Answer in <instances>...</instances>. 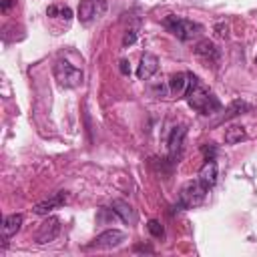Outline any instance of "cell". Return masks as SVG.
Masks as SVG:
<instances>
[{"label":"cell","mask_w":257,"mask_h":257,"mask_svg":"<svg viewBox=\"0 0 257 257\" xmlns=\"http://www.w3.org/2000/svg\"><path fill=\"white\" fill-rule=\"evenodd\" d=\"M163 24L179 40H191V38H195V36H199L203 32L201 24H197L193 20H187V18H181V16H175V14H169L163 20Z\"/></svg>","instance_id":"2"},{"label":"cell","mask_w":257,"mask_h":257,"mask_svg":"<svg viewBox=\"0 0 257 257\" xmlns=\"http://www.w3.org/2000/svg\"><path fill=\"white\" fill-rule=\"evenodd\" d=\"M185 135H187V126H185V124H179V126H175V128L171 131L169 141H167V149H169V161L179 159L181 149H183Z\"/></svg>","instance_id":"8"},{"label":"cell","mask_w":257,"mask_h":257,"mask_svg":"<svg viewBox=\"0 0 257 257\" xmlns=\"http://www.w3.org/2000/svg\"><path fill=\"white\" fill-rule=\"evenodd\" d=\"M215 30H217V34H219L221 38L229 34V32H227V30H229V26H227V24H217V26H215Z\"/></svg>","instance_id":"23"},{"label":"cell","mask_w":257,"mask_h":257,"mask_svg":"<svg viewBox=\"0 0 257 257\" xmlns=\"http://www.w3.org/2000/svg\"><path fill=\"white\" fill-rule=\"evenodd\" d=\"M46 14L52 16V18H62V20H70L72 18V10L68 6H64V4H50Z\"/></svg>","instance_id":"18"},{"label":"cell","mask_w":257,"mask_h":257,"mask_svg":"<svg viewBox=\"0 0 257 257\" xmlns=\"http://www.w3.org/2000/svg\"><path fill=\"white\" fill-rule=\"evenodd\" d=\"M124 233L118 231V229H108V231H102L100 235H96V239L88 245V247H98V249H112V247H118L122 241H124Z\"/></svg>","instance_id":"6"},{"label":"cell","mask_w":257,"mask_h":257,"mask_svg":"<svg viewBox=\"0 0 257 257\" xmlns=\"http://www.w3.org/2000/svg\"><path fill=\"white\" fill-rule=\"evenodd\" d=\"M207 187L201 185V181H189L183 185L181 193H179V207L183 209H193V207H199L203 201H205V195H207Z\"/></svg>","instance_id":"4"},{"label":"cell","mask_w":257,"mask_h":257,"mask_svg":"<svg viewBox=\"0 0 257 257\" xmlns=\"http://www.w3.org/2000/svg\"><path fill=\"white\" fill-rule=\"evenodd\" d=\"M66 203V191H58L54 197H50V199H46V201H42V203H38V205H34V213L36 215H48L50 211H54V209H58V207H62Z\"/></svg>","instance_id":"10"},{"label":"cell","mask_w":257,"mask_h":257,"mask_svg":"<svg viewBox=\"0 0 257 257\" xmlns=\"http://www.w3.org/2000/svg\"><path fill=\"white\" fill-rule=\"evenodd\" d=\"M185 98H187L189 106L195 108L201 114H213V112L221 110L219 98L195 74H191V72H189V88L185 92Z\"/></svg>","instance_id":"1"},{"label":"cell","mask_w":257,"mask_h":257,"mask_svg":"<svg viewBox=\"0 0 257 257\" xmlns=\"http://www.w3.org/2000/svg\"><path fill=\"white\" fill-rule=\"evenodd\" d=\"M118 64H120V66H118V68H120V72H122L124 76H128V74H131V66H128V60H120Z\"/></svg>","instance_id":"24"},{"label":"cell","mask_w":257,"mask_h":257,"mask_svg":"<svg viewBox=\"0 0 257 257\" xmlns=\"http://www.w3.org/2000/svg\"><path fill=\"white\" fill-rule=\"evenodd\" d=\"M187 88H189V72H177V74L171 76V80H169V90H171V94H175V96H185Z\"/></svg>","instance_id":"13"},{"label":"cell","mask_w":257,"mask_h":257,"mask_svg":"<svg viewBox=\"0 0 257 257\" xmlns=\"http://www.w3.org/2000/svg\"><path fill=\"white\" fill-rule=\"evenodd\" d=\"M245 139H247V133H245V128L239 126V124H233V126H229V128L225 131V143H227V145H237V143H241V141H245Z\"/></svg>","instance_id":"17"},{"label":"cell","mask_w":257,"mask_h":257,"mask_svg":"<svg viewBox=\"0 0 257 257\" xmlns=\"http://www.w3.org/2000/svg\"><path fill=\"white\" fill-rule=\"evenodd\" d=\"M195 54L201 56V58H205V60H213V62L219 60V48H217L211 40H201V42H197Z\"/></svg>","instance_id":"15"},{"label":"cell","mask_w":257,"mask_h":257,"mask_svg":"<svg viewBox=\"0 0 257 257\" xmlns=\"http://www.w3.org/2000/svg\"><path fill=\"white\" fill-rule=\"evenodd\" d=\"M157 70H159V58L155 54H151V52H145L141 56V64L137 68V76L141 80H149Z\"/></svg>","instance_id":"9"},{"label":"cell","mask_w":257,"mask_h":257,"mask_svg":"<svg viewBox=\"0 0 257 257\" xmlns=\"http://www.w3.org/2000/svg\"><path fill=\"white\" fill-rule=\"evenodd\" d=\"M14 4H16V0H2L0 10H2V12H8V10H10V6H14Z\"/></svg>","instance_id":"25"},{"label":"cell","mask_w":257,"mask_h":257,"mask_svg":"<svg viewBox=\"0 0 257 257\" xmlns=\"http://www.w3.org/2000/svg\"><path fill=\"white\" fill-rule=\"evenodd\" d=\"M147 229H149V233H151L153 237H157V239H161V237L165 235V229H163V225H161L159 221H155V219H151V221L147 223Z\"/></svg>","instance_id":"19"},{"label":"cell","mask_w":257,"mask_h":257,"mask_svg":"<svg viewBox=\"0 0 257 257\" xmlns=\"http://www.w3.org/2000/svg\"><path fill=\"white\" fill-rule=\"evenodd\" d=\"M247 110H251V104H247L245 100L237 98V100H233V102L227 106V110H225L223 116L217 120V124H219V122H225V120H231V118H235V116H239V114H243V112H247Z\"/></svg>","instance_id":"16"},{"label":"cell","mask_w":257,"mask_h":257,"mask_svg":"<svg viewBox=\"0 0 257 257\" xmlns=\"http://www.w3.org/2000/svg\"><path fill=\"white\" fill-rule=\"evenodd\" d=\"M203 153H205V161H213L217 155V149L213 143H209V145H203Z\"/></svg>","instance_id":"20"},{"label":"cell","mask_w":257,"mask_h":257,"mask_svg":"<svg viewBox=\"0 0 257 257\" xmlns=\"http://www.w3.org/2000/svg\"><path fill=\"white\" fill-rule=\"evenodd\" d=\"M54 78L58 80L60 86L74 88V86H78L82 82L84 74H82V70L78 66L70 64L66 60H56V64H54Z\"/></svg>","instance_id":"3"},{"label":"cell","mask_w":257,"mask_h":257,"mask_svg":"<svg viewBox=\"0 0 257 257\" xmlns=\"http://www.w3.org/2000/svg\"><path fill=\"white\" fill-rule=\"evenodd\" d=\"M22 221H24V219H22L20 213H14V215L4 217V221H2V239L8 241L12 235H16L18 229H20V225H22Z\"/></svg>","instance_id":"14"},{"label":"cell","mask_w":257,"mask_h":257,"mask_svg":"<svg viewBox=\"0 0 257 257\" xmlns=\"http://www.w3.org/2000/svg\"><path fill=\"white\" fill-rule=\"evenodd\" d=\"M106 12V0H82L78 4V20L82 24H90Z\"/></svg>","instance_id":"5"},{"label":"cell","mask_w":257,"mask_h":257,"mask_svg":"<svg viewBox=\"0 0 257 257\" xmlns=\"http://www.w3.org/2000/svg\"><path fill=\"white\" fill-rule=\"evenodd\" d=\"M167 90H169V88H167L165 84H155V86H153V92H157V96H167Z\"/></svg>","instance_id":"22"},{"label":"cell","mask_w":257,"mask_h":257,"mask_svg":"<svg viewBox=\"0 0 257 257\" xmlns=\"http://www.w3.org/2000/svg\"><path fill=\"white\" fill-rule=\"evenodd\" d=\"M199 181L207 189L215 187V183H217V163H215V159L213 161H205V165L199 171Z\"/></svg>","instance_id":"12"},{"label":"cell","mask_w":257,"mask_h":257,"mask_svg":"<svg viewBox=\"0 0 257 257\" xmlns=\"http://www.w3.org/2000/svg\"><path fill=\"white\" fill-rule=\"evenodd\" d=\"M58 233H60V221L56 217H48L40 223L38 233H36V241L38 243H50L58 237Z\"/></svg>","instance_id":"7"},{"label":"cell","mask_w":257,"mask_h":257,"mask_svg":"<svg viewBox=\"0 0 257 257\" xmlns=\"http://www.w3.org/2000/svg\"><path fill=\"white\" fill-rule=\"evenodd\" d=\"M135 40H137V30H133V28H131V30H126V32H124V38H122V46H131Z\"/></svg>","instance_id":"21"},{"label":"cell","mask_w":257,"mask_h":257,"mask_svg":"<svg viewBox=\"0 0 257 257\" xmlns=\"http://www.w3.org/2000/svg\"><path fill=\"white\" fill-rule=\"evenodd\" d=\"M110 209L116 213V217H120V221H124L126 225H135L137 223V213H135V209L126 203V201H122V199H114L112 203H110Z\"/></svg>","instance_id":"11"},{"label":"cell","mask_w":257,"mask_h":257,"mask_svg":"<svg viewBox=\"0 0 257 257\" xmlns=\"http://www.w3.org/2000/svg\"><path fill=\"white\" fill-rule=\"evenodd\" d=\"M255 64H257V56H255Z\"/></svg>","instance_id":"26"}]
</instances>
